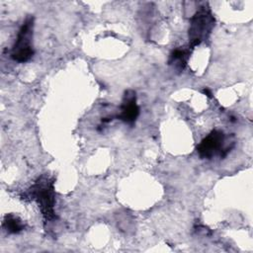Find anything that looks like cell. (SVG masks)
<instances>
[{"label":"cell","mask_w":253,"mask_h":253,"mask_svg":"<svg viewBox=\"0 0 253 253\" xmlns=\"http://www.w3.org/2000/svg\"><path fill=\"white\" fill-rule=\"evenodd\" d=\"M26 197L35 201L45 221L55 218V193L54 182L47 176H42L25 194Z\"/></svg>","instance_id":"6da1fadb"},{"label":"cell","mask_w":253,"mask_h":253,"mask_svg":"<svg viewBox=\"0 0 253 253\" xmlns=\"http://www.w3.org/2000/svg\"><path fill=\"white\" fill-rule=\"evenodd\" d=\"M214 17L209 7L203 6L191 19L189 28V48H194L210 36L214 27Z\"/></svg>","instance_id":"7a4b0ae2"},{"label":"cell","mask_w":253,"mask_h":253,"mask_svg":"<svg viewBox=\"0 0 253 253\" xmlns=\"http://www.w3.org/2000/svg\"><path fill=\"white\" fill-rule=\"evenodd\" d=\"M34 29V18L28 17L21 26L17 39L11 50V57L18 62H27L34 55V48L32 44Z\"/></svg>","instance_id":"3957f363"},{"label":"cell","mask_w":253,"mask_h":253,"mask_svg":"<svg viewBox=\"0 0 253 253\" xmlns=\"http://www.w3.org/2000/svg\"><path fill=\"white\" fill-rule=\"evenodd\" d=\"M224 133L221 130H211L197 146V151L200 157L211 159L217 153L220 157L226 156L231 147H224Z\"/></svg>","instance_id":"277c9868"},{"label":"cell","mask_w":253,"mask_h":253,"mask_svg":"<svg viewBox=\"0 0 253 253\" xmlns=\"http://www.w3.org/2000/svg\"><path fill=\"white\" fill-rule=\"evenodd\" d=\"M139 115V108L136 104V96L135 92L132 90H128L125 93L124 99L121 105L120 114L117 118L126 124L133 125Z\"/></svg>","instance_id":"5b68a950"},{"label":"cell","mask_w":253,"mask_h":253,"mask_svg":"<svg viewBox=\"0 0 253 253\" xmlns=\"http://www.w3.org/2000/svg\"><path fill=\"white\" fill-rule=\"evenodd\" d=\"M190 55V48H176L174 49L169 56L168 63L170 65H173V67L178 70L182 71L188 61Z\"/></svg>","instance_id":"8992f818"},{"label":"cell","mask_w":253,"mask_h":253,"mask_svg":"<svg viewBox=\"0 0 253 253\" xmlns=\"http://www.w3.org/2000/svg\"><path fill=\"white\" fill-rule=\"evenodd\" d=\"M3 226L8 233L17 234L24 229V223L22 220L14 215V214H7L3 220Z\"/></svg>","instance_id":"52a82bcc"},{"label":"cell","mask_w":253,"mask_h":253,"mask_svg":"<svg viewBox=\"0 0 253 253\" xmlns=\"http://www.w3.org/2000/svg\"><path fill=\"white\" fill-rule=\"evenodd\" d=\"M204 93H205V94H207V96H209V97H211V92H210L208 89H205V90H204Z\"/></svg>","instance_id":"ba28073f"}]
</instances>
